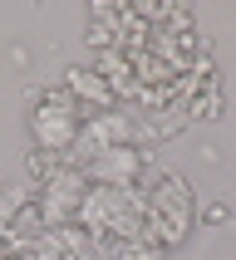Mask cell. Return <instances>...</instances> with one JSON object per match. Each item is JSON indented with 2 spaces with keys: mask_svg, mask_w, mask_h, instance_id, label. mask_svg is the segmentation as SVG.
I'll return each instance as SVG.
<instances>
[{
  "mask_svg": "<svg viewBox=\"0 0 236 260\" xmlns=\"http://www.w3.org/2000/svg\"><path fill=\"white\" fill-rule=\"evenodd\" d=\"M143 172V157H138V147L123 143V147H103L99 157L84 162V177L88 182H99V187H113V191H128Z\"/></svg>",
  "mask_w": 236,
  "mask_h": 260,
  "instance_id": "7a4b0ae2",
  "label": "cell"
},
{
  "mask_svg": "<svg viewBox=\"0 0 236 260\" xmlns=\"http://www.w3.org/2000/svg\"><path fill=\"white\" fill-rule=\"evenodd\" d=\"M64 93H69V99H88V103H99V108L113 103V84H103L99 69H79V64L64 74Z\"/></svg>",
  "mask_w": 236,
  "mask_h": 260,
  "instance_id": "277c9868",
  "label": "cell"
},
{
  "mask_svg": "<svg viewBox=\"0 0 236 260\" xmlns=\"http://www.w3.org/2000/svg\"><path fill=\"white\" fill-rule=\"evenodd\" d=\"M84 172H74V167H59L49 182H44V197H40V211L49 221H64V216H79V206H84Z\"/></svg>",
  "mask_w": 236,
  "mask_h": 260,
  "instance_id": "3957f363",
  "label": "cell"
},
{
  "mask_svg": "<svg viewBox=\"0 0 236 260\" xmlns=\"http://www.w3.org/2000/svg\"><path fill=\"white\" fill-rule=\"evenodd\" d=\"M5 250H10V246H5V231H0V260H10V255H5Z\"/></svg>",
  "mask_w": 236,
  "mask_h": 260,
  "instance_id": "5b68a950",
  "label": "cell"
},
{
  "mask_svg": "<svg viewBox=\"0 0 236 260\" xmlns=\"http://www.w3.org/2000/svg\"><path fill=\"white\" fill-rule=\"evenodd\" d=\"M79 128H84V118H79L69 93H44L35 118H29V133H35V143H40L44 152H74Z\"/></svg>",
  "mask_w": 236,
  "mask_h": 260,
  "instance_id": "6da1fadb",
  "label": "cell"
}]
</instances>
